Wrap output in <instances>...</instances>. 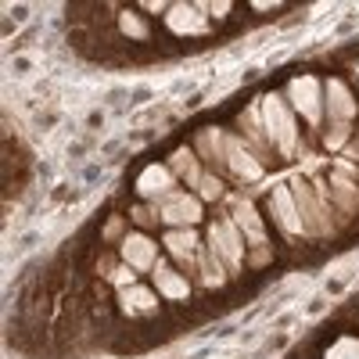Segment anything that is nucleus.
Listing matches in <instances>:
<instances>
[{
  "instance_id": "1",
  "label": "nucleus",
  "mask_w": 359,
  "mask_h": 359,
  "mask_svg": "<svg viewBox=\"0 0 359 359\" xmlns=\"http://www.w3.org/2000/svg\"><path fill=\"white\" fill-rule=\"evenodd\" d=\"M262 108V123H266V137L273 144V151L280 158H291L298 151V115L294 108L287 104V97H280L277 90H269V94L259 101Z\"/></svg>"
},
{
  "instance_id": "2",
  "label": "nucleus",
  "mask_w": 359,
  "mask_h": 359,
  "mask_svg": "<svg viewBox=\"0 0 359 359\" xmlns=\"http://www.w3.org/2000/svg\"><path fill=\"white\" fill-rule=\"evenodd\" d=\"M287 187H291V194H294V205H298V212H302V223H306V233H309V237H316V241H327V237L338 233V219H341L338 208L323 205L320 194L306 184L302 176H294Z\"/></svg>"
},
{
  "instance_id": "3",
  "label": "nucleus",
  "mask_w": 359,
  "mask_h": 359,
  "mask_svg": "<svg viewBox=\"0 0 359 359\" xmlns=\"http://www.w3.org/2000/svg\"><path fill=\"white\" fill-rule=\"evenodd\" d=\"M245 245H248V241H245V233L237 230V223H233L230 216L212 219V223H208V230H205V248L230 269V277H233V273H241L245 252H248Z\"/></svg>"
},
{
  "instance_id": "4",
  "label": "nucleus",
  "mask_w": 359,
  "mask_h": 359,
  "mask_svg": "<svg viewBox=\"0 0 359 359\" xmlns=\"http://www.w3.org/2000/svg\"><path fill=\"white\" fill-rule=\"evenodd\" d=\"M287 104L294 108V115H302L309 126H320L323 123V83L313 76V72H302V76H291L287 79Z\"/></svg>"
},
{
  "instance_id": "5",
  "label": "nucleus",
  "mask_w": 359,
  "mask_h": 359,
  "mask_svg": "<svg viewBox=\"0 0 359 359\" xmlns=\"http://www.w3.org/2000/svg\"><path fill=\"white\" fill-rule=\"evenodd\" d=\"M266 208H269V219H273V226L287 237V241H302L306 233V223H302V212H298L294 205V194L291 187H273L266 198Z\"/></svg>"
},
{
  "instance_id": "6",
  "label": "nucleus",
  "mask_w": 359,
  "mask_h": 359,
  "mask_svg": "<svg viewBox=\"0 0 359 359\" xmlns=\"http://www.w3.org/2000/svg\"><path fill=\"white\" fill-rule=\"evenodd\" d=\"M205 216V201L191 191H172L162 201V226L169 230H194Z\"/></svg>"
},
{
  "instance_id": "7",
  "label": "nucleus",
  "mask_w": 359,
  "mask_h": 359,
  "mask_svg": "<svg viewBox=\"0 0 359 359\" xmlns=\"http://www.w3.org/2000/svg\"><path fill=\"white\" fill-rule=\"evenodd\" d=\"M162 248L180 266V273H187L191 280H198V259H201V248H205L198 230H165Z\"/></svg>"
},
{
  "instance_id": "8",
  "label": "nucleus",
  "mask_w": 359,
  "mask_h": 359,
  "mask_svg": "<svg viewBox=\"0 0 359 359\" xmlns=\"http://www.w3.org/2000/svg\"><path fill=\"white\" fill-rule=\"evenodd\" d=\"M176 176H172V169H169V162H151V165H144L140 172H137V180H133V191H137V198L140 201H151V205H162L176 187Z\"/></svg>"
},
{
  "instance_id": "9",
  "label": "nucleus",
  "mask_w": 359,
  "mask_h": 359,
  "mask_svg": "<svg viewBox=\"0 0 359 359\" xmlns=\"http://www.w3.org/2000/svg\"><path fill=\"white\" fill-rule=\"evenodd\" d=\"M118 259L133 266L137 273H155V266L162 262V252H158V241H151L144 230H130L126 241L118 245Z\"/></svg>"
},
{
  "instance_id": "10",
  "label": "nucleus",
  "mask_w": 359,
  "mask_h": 359,
  "mask_svg": "<svg viewBox=\"0 0 359 359\" xmlns=\"http://www.w3.org/2000/svg\"><path fill=\"white\" fill-rule=\"evenodd\" d=\"M323 111H327V118L338 126V123H352V118L359 115V101H355V94H352V86L345 83V79H338V76H331L323 83Z\"/></svg>"
},
{
  "instance_id": "11",
  "label": "nucleus",
  "mask_w": 359,
  "mask_h": 359,
  "mask_svg": "<svg viewBox=\"0 0 359 359\" xmlns=\"http://www.w3.org/2000/svg\"><path fill=\"white\" fill-rule=\"evenodd\" d=\"M172 36L180 40H191V36H205L208 29H212V22H208L205 8L201 4H169V15L162 22Z\"/></svg>"
},
{
  "instance_id": "12",
  "label": "nucleus",
  "mask_w": 359,
  "mask_h": 359,
  "mask_svg": "<svg viewBox=\"0 0 359 359\" xmlns=\"http://www.w3.org/2000/svg\"><path fill=\"white\" fill-rule=\"evenodd\" d=\"M151 287L158 291V298H165V302H191V294H194V280L187 273H180L172 262H158L155 266Z\"/></svg>"
},
{
  "instance_id": "13",
  "label": "nucleus",
  "mask_w": 359,
  "mask_h": 359,
  "mask_svg": "<svg viewBox=\"0 0 359 359\" xmlns=\"http://www.w3.org/2000/svg\"><path fill=\"white\" fill-rule=\"evenodd\" d=\"M118 309H123L126 320H155L162 313V302H158V291L155 287L133 284L126 291H118Z\"/></svg>"
},
{
  "instance_id": "14",
  "label": "nucleus",
  "mask_w": 359,
  "mask_h": 359,
  "mask_svg": "<svg viewBox=\"0 0 359 359\" xmlns=\"http://www.w3.org/2000/svg\"><path fill=\"white\" fill-rule=\"evenodd\" d=\"M230 219L237 223V230L245 233V241H248L252 248L269 245V233H266L262 212L255 208V201H252V198H233V212H230Z\"/></svg>"
},
{
  "instance_id": "15",
  "label": "nucleus",
  "mask_w": 359,
  "mask_h": 359,
  "mask_svg": "<svg viewBox=\"0 0 359 359\" xmlns=\"http://www.w3.org/2000/svg\"><path fill=\"white\" fill-rule=\"evenodd\" d=\"M223 169H230L237 180H259V176H262V162L252 155V147H248L241 137H237V133H226Z\"/></svg>"
},
{
  "instance_id": "16",
  "label": "nucleus",
  "mask_w": 359,
  "mask_h": 359,
  "mask_svg": "<svg viewBox=\"0 0 359 359\" xmlns=\"http://www.w3.org/2000/svg\"><path fill=\"white\" fill-rule=\"evenodd\" d=\"M169 169L176 180H184L187 187H201V180H205V162L194 155V147H176L172 158H169Z\"/></svg>"
},
{
  "instance_id": "17",
  "label": "nucleus",
  "mask_w": 359,
  "mask_h": 359,
  "mask_svg": "<svg viewBox=\"0 0 359 359\" xmlns=\"http://www.w3.org/2000/svg\"><path fill=\"white\" fill-rule=\"evenodd\" d=\"M237 137H241L248 147L255 144V147H262V151H273V144H269V137H266V123H262V108L259 104H248L241 115H237Z\"/></svg>"
},
{
  "instance_id": "18",
  "label": "nucleus",
  "mask_w": 359,
  "mask_h": 359,
  "mask_svg": "<svg viewBox=\"0 0 359 359\" xmlns=\"http://www.w3.org/2000/svg\"><path fill=\"white\" fill-rule=\"evenodd\" d=\"M331 187H334V208H338V216L345 219V216H355L359 212V184L348 176V172H341V169H334L331 172Z\"/></svg>"
},
{
  "instance_id": "19",
  "label": "nucleus",
  "mask_w": 359,
  "mask_h": 359,
  "mask_svg": "<svg viewBox=\"0 0 359 359\" xmlns=\"http://www.w3.org/2000/svg\"><path fill=\"white\" fill-rule=\"evenodd\" d=\"M115 33L126 36V40L147 43L151 40V22H147L137 8H115Z\"/></svg>"
},
{
  "instance_id": "20",
  "label": "nucleus",
  "mask_w": 359,
  "mask_h": 359,
  "mask_svg": "<svg viewBox=\"0 0 359 359\" xmlns=\"http://www.w3.org/2000/svg\"><path fill=\"white\" fill-rule=\"evenodd\" d=\"M130 219H133L140 230H155V226H162V205H151V201L133 205V208H130Z\"/></svg>"
},
{
  "instance_id": "21",
  "label": "nucleus",
  "mask_w": 359,
  "mask_h": 359,
  "mask_svg": "<svg viewBox=\"0 0 359 359\" xmlns=\"http://www.w3.org/2000/svg\"><path fill=\"white\" fill-rule=\"evenodd\" d=\"M323 359H359V338L355 334H341L331 348L323 352Z\"/></svg>"
},
{
  "instance_id": "22",
  "label": "nucleus",
  "mask_w": 359,
  "mask_h": 359,
  "mask_svg": "<svg viewBox=\"0 0 359 359\" xmlns=\"http://www.w3.org/2000/svg\"><path fill=\"white\" fill-rule=\"evenodd\" d=\"M198 194H201V201H219V198L226 194V191H223V176H216V172H205V180H201Z\"/></svg>"
},
{
  "instance_id": "23",
  "label": "nucleus",
  "mask_w": 359,
  "mask_h": 359,
  "mask_svg": "<svg viewBox=\"0 0 359 359\" xmlns=\"http://www.w3.org/2000/svg\"><path fill=\"white\" fill-rule=\"evenodd\" d=\"M126 233H130V230H126V223L118 219V216H108L104 226H101V237H104L108 245H123V241H126Z\"/></svg>"
},
{
  "instance_id": "24",
  "label": "nucleus",
  "mask_w": 359,
  "mask_h": 359,
  "mask_svg": "<svg viewBox=\"0 0 359 359\" xmlns=\"http://www.w3.org/2000/svg\"><path fill=\"white\" fill-rule=\"evenodd\" d=\"M341 144H348V126H345V123H338V126L331 123V133L323 137V147H331V151H338Z\"/></svg>"
},
{
  "instance_id": "25",
  "label": "nucleus",
  "mask_w": 359,
  "mask_h": 359,
  "mask_svg": "<svg viewBox=\"0 0 359 359\" xmlns=\"http://www.w3.org/2000/svg\"><path fill=\"white\" fill-rule=\"evenodd\" d=\"M137 11L140 15H162L165 18L169 15V4H165V0H155V4H137Z\"/></svg>"
},
{
  "instance_id": "26",
  "label": "nucleus",
  "mask_w": 359,
  "mask_h": 359,
  "mask_svg": "<svg viewBox=\"0 0 359 359\" xmlns=\"http://www.w3.org/2000/svg\"><path fill=\"white\" fill-rule=\"evenodd\" d=\"M205 8V15H212V18H226V15H233V4H201Z\"/></svg>"
},
{
  "instance_id": "27",
  "label": "nucleus",
  "mask_w": 359,
  "mask_h": 359,
  "mask_svg": "<svg viewBox=\"0 0 359 359\" xmlns=\"http://www.w3.org/2000/svg\"><path fill=\"white\" fill-rule=\"evenodd\" d=\"M352 72H355V83H359V62H352Z\"/></svg>"
},
{
  "instance_id": "28",
  "label": "nucleus",
  "mask_w": 359,
  "mask_h": 359,
  "mask_svg": "<svg viewBox=\"0 0 359 359\" xmlns=\"http://www.w3.org/2000/svg\"><path fill=\"white\" fill-rule=\"evenodd\" d=\"M355 133H359V130H355Z\"/></svg>"
}]
</instances>
